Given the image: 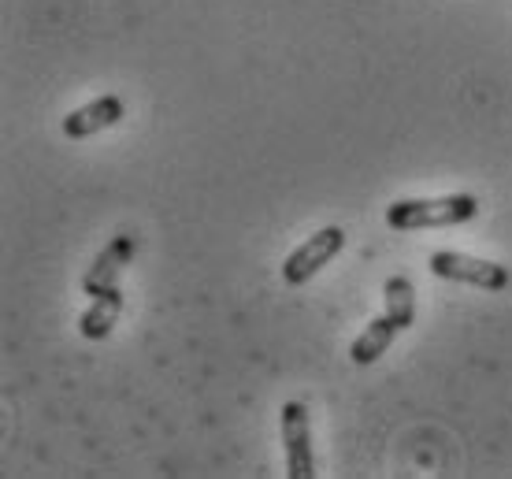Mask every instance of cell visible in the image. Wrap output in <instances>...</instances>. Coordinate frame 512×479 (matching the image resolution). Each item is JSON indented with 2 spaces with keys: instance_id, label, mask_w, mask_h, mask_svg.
<instances>
[{
  "instance_id": "6da1fadb",
  "label": "cell",
  "mask_w": 512,
  "mask_h": 479,
  "mask_svg": "<svg viewBox=\"0 0 512 479\" xmlns=\"http://www.w3.org/2000/svg\"><path fill=\"white\" fill-rule=\"evenodd\" d=\"M479 212V201L472 194L449 197H405L386 208V227L390 231H427V227H453L468 223Z\"/></svg>"
},
{
  "instance_id": "7a4b0ae2",
  "label": "cell",
  "mask_w": 512,
  "mask_h": 479,
  "mask_svg": "<svg viewBox=\"0 0 512 479\" xmlns=\"http://www.w3.org/2000/svg\"><path fill=\"white\" fill-rule=\"evenodd\" d=\"M431 272L438 279L468 283V286H479V290H505L509 286V272L501 264L468 257V253H457V249H438V253H431Z\"/></svg>"
},
{
  "instance_id": "3957f363",
  "label": "cell",
  "mask_w": 512,
  "mask_h": 479,
  "mask_svg": "<svg viewBox=\"0 0 512 479\" xmlns=\"http://www.w3.org/2000/svg\"><path fill=\"white\" fill-rule=\"evenodd\" d=\"M342 246H346V231H342V227H323V231H316L308 242H301V246L286 257V264H282V279H286L290 286L308 283L323 264H331V260L342 253Z\"/></svg>"
},
{
  "instance_id": "277c9868",
  "label": "cell",
  "mask_w": 512,
  "mask_h": 479,
  "mask_svg": "<svg viewBox=\"0 0 512 479\" xmlns=\"http://www.w3.org/2000/svg\"><path fill=\"white\" fill-rule=\"evenodd\" d=\"M282 446H286V472L294 479L316 476V461H312V428H308V409L301 402H286L279 416Z\"/></svg>"
},
{
  "instance_id": "5b68a950",
  "label": "cell",
  "mask_w": 512,
  "mask_h": 479,
  "mask_svg": "<svg viewBox=\"0 0 512 479\" xmlns=\"http://www.w3.org/2000/svg\"><path fill=\"white\" fill-rule=\"evenodd\" d=\"M130 253H134V242H130L127 234H119L116 242H108V246L97 253V260L90 264V272H86V279H82V290H86L90 298L108 294V290L116 286L119 272L130 264Z\"/></svg>"
},
{
  "instance_id": "8992f818",
  "label": "cell",
  "mask_w": 512,
  "mask_h": 479,
  "mask_svg": "<svg viewBox=\"0 0 512 479\" xmlns=\"http://www.w3.org/2000/svg\"><path fill=\"white\" fill-rule=\"evenodd\" d=\"M123 101L119 97H97V101L82 104L78 112H71V116H64V134L71 138V142H78V138H93V134H101V130L116 127L119 119H123Z\"/></svg>"
},
{
  "instance_id": "52a82bcc",
  "label": "cell",
  "mask_w": 512,
  "mask_h": 479,
  "mask_svg": "<svg viewBox=\"0 0 512 479\" xmlns=\"http://www.w3.org/2000/svg\"><path fill=\"white\" fill-rule=\"evenodd\" d=\"M397 331H401V327H397L386 312H383V316H375L372 324L360 331L357 342L349 346V357H353V364H375L386 350H390V342H394Z\"/></svg>"
},
{
  "instance_id": "ba28073f",
  "label": "cell",
  "mask_w": 512,
  "mask_h": 479,
  "mask_svg": "<svg viewBox=\"0 0 512 479\" xmlns=\"http://www.w3.org/2000/svg\"><path fill=\"white\" fill-rule=\"evenodd\" d=\"M119 312H123V294H119L116 286L101 294V298H93V305L82 312V320H78V331L86 338H108L112 335V327L119 324Z\"/></svg>"
},
{
  "instance_id": "9c48e42d",
  "label": "cell",
  "mask_w": 512,
  "mask_h": 479,
  "mask_svg": "<svg viewBox=\"0 0 512 479\" xmlns=\"http://www.w3.org/2000/svg\"><path fill=\"white\" fill-rule=\"evenodd\" d=\"M383 301H386V316H390L401 331H405V327H412V320H416V290H412V283L405 279V275L386 279Z\"/></svg>"
}]
</instances>
